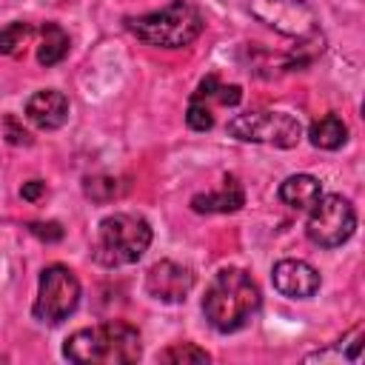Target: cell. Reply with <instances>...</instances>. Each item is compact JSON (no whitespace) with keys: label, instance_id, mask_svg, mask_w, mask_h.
I'll return each mask as SVG.
<instances>
[{"label":"cell","instance_id":"cell-6","mask_svg":"<svg viewBox=\"0 0 365 365\" xmlns=\"http://www.w3.org/2000/svg\"><path fill=\"white\" fill-rule=\"evenodd\" d=\"M308 211L311 214L305 222V234L314 245L336 248L351 240V234L356 228V211H354L351 200H345L342 194H322Z\"/></svg>","mask_w":365,"mask_h":365},{"label":"cell","instance_id":"cell-19","mask_svg":"<svg viewBox=\"0 0 365 365\" xmlns=\"http://www.w3.org/2000/svg\"><path fill=\"white\" fill-rule=\"evenodd\" d=\"M185 120H188V128L194 131H208L214 125V114H211V106L200 103V100H191L188 103V111H185Z\"/></svg>","mask_w":365,"mask_h":365},{"label":"cell","instance_id":"cell-4","mask_svg":"<svg viewBox=\"0 0 365 365\" xmlns=\"http://www.w3.org/2000/svg\"><path fill=\"white\" fill-rule=\"evenodd\" d=\"M151 245V225L140 214L117 211L100 220L97 225V240L91 248L94 262L103 268H120L137 262Z\"/></svg>","mask_w":365,"mask_h":365},{"label":"cell","instance_id":"cell-11","mask_svg":"<svg viewBox=\"0 0 365 365\" xmlns=\"http://www.w3.org/2000/svg\"><path fill=\"white\" fill-rule=\"evenodd\" d=\"M26 117L40 131H54L68 120V97L57 88H43L26 100Z\"/></svg>","mask_w":365,"mask_h":365},{"label":"cell","instance_id":"cell-3","mask_svg":"<svg viewBox=\"0 0 365 365\" xmlns=\"http://www.w3.org/2000/svg\"><path fill=\"white\" fill-rule=\"evenodd\" d=\"M125 29L143 40L145 46H157V48H182L191 46L202 29H205V17L197 6L185 3V0H171L168 6L148 11V14H137L125 20Z\"/></svg>","mask_w":365,"mask_h":365},{"label":"cell","instance_id":"cell-14","mask_svg":"<svg viewBox=\"0 0 365 365\" xmlns=\"http://www.w3.org/2000/svg\"><path fill=\"white\" fill-rule=\"evenodd\" d=\"M308 140L314 148H322V151H336L339 145H345L348 140V125L342 123L339 114H325L319 120L311 123L308 128Z\"/></svg>","mask_w":365,"mask_h":365},{"label":"cell","instance_id":"cell-18","mask_svg":"<svg viewBox=\"0 0 365 365\" xmlns=\"http://www.w3.org/2000/svg\"><path fill=\"white\" fill-rule=\"evenodd\" d=\"M83 191L86 197H91L94 202H108L120 194V185L114 177H106V174H94V177H86L83 182Z\"/></svg>","mask_w":365,"mask_h":365},{"label":"cell","instance_id":"cell-16","mask_svg":"<svg viewBox=\"0 0 365 365\" xmlns=\"http://www.w3.org/2000/svg\"><path fill=\"white\" fill-rule=\"evenodd\" d=\"M157 359H160V362H171V365H185V362H208L211 354H208L205 348L194 345V342H174L171 348L160 351Z\"/></svg>","mask_w":365,"mask_h":365},{"label":"cell","instance_id":"cell-9","mask_svg":"<svg viewBox=\"0 0 365 365\" xmlns=\"http://www.w3.org/2000/svg\"><path fill=\"white\" fill-rule=\"evenodd\" d=\"M194 288V271L174 259H160L145 274V291L160 302H185Z\"/></svg>","mask_w":365,"mask_h":365},{"label":"cell","instance_id":"cell-20","mask_svg":"<svg viewBox=\"0 0 365 365\" xmlns=\"http://www.w3.org/2000/svg\"><path fill=\"white\" fill-rule=\"evenodd\" d=\"M29 231H31L34 237L46 240V242H57V240H63V228H60V222H29Z\"/></svg>","mask_w":365,"mask_h":365},{"label":"cell","instance_id":"cell-13","mask_svg":"<svg viewBox=\"0 0 365 365\" xmlns=\"http://www.w3.org/2000/svg\"><path fill=\"white\" fill-rule=\"evenodd\" d=\"M322 197V185L311 174H291L279 185V200L294 211H308Z\"/></svg>","mask_w":365,"mask_h":365},{"label":"cell","instance_id":"cell-12","mask_svg":"<svg viewBox=\"0 0 365 365\" xmlns=\"http://www.w3.org/2000/svg\"><path fill=\"white\" fill-rule=\"evenodd\" d=\"M242 205H245V188L240 185L237 177H225L217 191L191 197V208L197 214H231L240 211Z\"/></svg>","mask_w":365,"mask_h":365},{"label":"cell","instance_id":"cell-7","mask_svg":"<svg viewBox=\"0 0 365 365\" xmlns=\"http://www.w3.org/2000/svg\"><path fill=\"white\" fill-rule=\"evenodd\" d=\"M80 302V279L66 265H48L40 271V288L34 299V317L46 325H60L74 314Z\"/></svg>","mask_w":365,"mask_h":365},{"label":"cell","instance_id":"cell-21","mask_svg":"<svg viewBox=\"0 0 365 365\" xmlns=\"http://www.w3.org/2000/svg\"><path fill=\"white\" fill-rule=\"evenodd\" d=\"M3 125H6V131H9V143H14V145H29V143H31L29 131H26L23 125H17V120H14V117H6V120H3Z\"/></svg>","mask_w":365,"mask_h":365},{"label":"cell","instance_id":"cell-15","mask_svg":"<svg viewBox=\"0 0 365 365\" xmlns=\"http://www.w3.org/2000/svg\"><path fill=\"white\" fill-rule=\"evenodd\" d=\"M68 46L71 43H68V34L63 31V26L46 23L43 26V40H40V48H37V63L46 66V68L57 66L68 54Z\"/></svg>","mask_w":365,"mask_h":365},{"label":"cell","instance_id":"cell-1","mask_svg":"<svg viewBox=\"0 0 365 365\" xmlns=\"http://www.w3.org/2000/svg\"><path fill=\"white\" fill-rule=\"evenodd\" d=\"M259 305H262L259 285L242 268L217 271L202 297V314H205L208 325L220 334L240 331L259 311Z\"/></svg>","mask_w":365,"mask_h":365},{"label":"cell","instance_id":"cell-17","mask_svg":"<svg viewBox=\"0 0 365 365\" xmlns=\"http://www.w3.org/2000/svg\"><path fill=\"white\" fill-rule=\"evenodd\" d=\"M31 37V26L29 23H9V26H3L0 29V54H17L23 46H26V40Z\"/></svg>","mask_w":365,"mask_h":365},{"label":"cell","instance_id":"cell-5","mask_svg":"<svg viewBox=\"0 0 365 365\" xmlns=\"http://www.w3.org/2000/svg\"><path fill=\"white\" fill-rule=\"evenodd\" d=\"M228 134L242 143H265L277 148H294L302 137V125L288 111H245L228 123Z\"/></svg>","mask_w":365,"mask_h":365},{"label":"cell","instance_id":"cell-22","mask_svg":"<svg viewBox=\"0 0 365 365\" xmlns=\"http://www.w3.org/2000/svg\"><path fill=\"white\" fill-rule=\"evenodd\" d=\"M43 191H46V182H43V180H29V182H23L20 197H23V200H29V202H34V200H40V197H43Z\"/></svg>","mask_w":365,"mask_h":365},{"label":"cell","instance_id":"cell-2","mask_svg":"<svg viewBox=\"0 0 365 365\" xmlns=\"http://www.w3.org/2000/svg\"><path fill=\"white\" fill-rule=\"evenodd\" d=\"M66 359L77 365H128L143 354V342L134 325L111 319L74 331L63 345Z\"/></svg>","mask_w":365,"mask_h":365},{"label":"cell","instance_id":"cell-10","mask_svg":"<svg viewBox=\"0 0 365 365\" xmlns=\"http://www.w3.org/2000/svg\"><path fill=\"white\" fill-rule=\"evenodd\" d=\"M274 288L288 299H308L319 291V271L305 259H279L271 268Z\"/></svg>","mask_w":365,"mask_h":365},{"label":"cell","instance_id":"cell-8","mask_svg":"<svg viewBox=\"0 0 365 365\" xmlns=\"http://www.w3.org/2000/svg\"><path fill=\"white\" fill-rule=\"evenodd\" d=\"M251 17L285 37H308L317 31V14L305 0H251Z\"/></svg>","mask_w":365,"mask_h":365}]
</instances>
